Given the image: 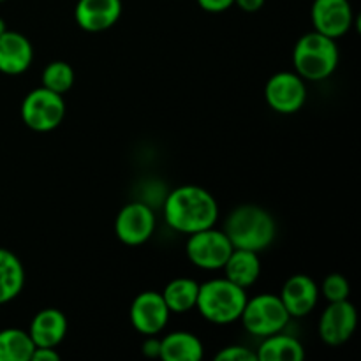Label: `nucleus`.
Returning a JSON list of instances; mask_svg holds the SVG:
<instances>
[{
  "label": "nucleus",
  "mask_w": 361,
  "mask_h": 361,
  "mask_svg": "<svg viewBox=\"0 0 361 361\" xmlns=\"http://www.w3.org/2000/svg\"><path fill=\"white\" fill-rule=\"evenodd\" d=\"M291 316L286 310L284 303L277 295H257L254 298H247L245 307L242 310L243 328L254 337H270V335L279 334L288 326Z\"/></svg>",
  "instance_id": "obj_5"
},
{
  "label": "nucleus",
  "mask_w": 361,
  "mask_h": 361,
  "mask_svg": "<svg viewBox=\"0 0 361 361\" xmlns=\"http://www.w3.org/2000/svg\"><path fill=\"white\" fill-rule=\"evenodd\" d=\"M222 231L235 249L263 252L277 236V222L259 204H240L228 215Z\"/></svg>",
  "instance_id": "obj_2"
},
{
  "label": "nucleus",
  "mask_w": 361,
  "mask_h": 361,
  "mask_svg": "<svg viewBox=\"0 0 361 361\" xmlns=\"http://www.w3.org/2000/svg\"><path fill=\"white\" fill-rule=\"evenodd\" d=\"M171 312L159 291H143L133 300L129 309V319L134 330L145 337L157 335L168 326Z\"/></svg>",
  "instance_id": "obj_11"
},
{
  "label": "nucleus",
  "mask_w": 361,
  "mask_h": 361,
  "mask_svg": "<svg viewBox=\"0 0 361 361\" xmlns=\"http://www.w3.org/2000/svg\"><path fill=\"white\" fill-rule=\"evenodd\" d=\"M35 345L21 328L0 330V361H30Z\"/></svg>",
  "instance_id": "obj_22"
},
{
  "label": "nucleus",
  "mask_w": 361,
  "mask_h": 361,
  "mask_svg": "<svg viewBox=\"0 0 361 361\" xmlns=\"http://www.w3.org/2000/svg\"><path fill=\"white\" fill-rule=\"evenodd\" d=\"M319 293H323L328 302H342V300H349L351 284L342 274H330L324 277Z\"/></svg>",
  "instance_id": "obj_24"
},
{
  "label": "nucleus",
  "mask_w": 361,
  "mask_h": 361,
  "mask_svg": "<svg viewBox=\"0 0 361 361\" xmlns=\"http://www.w3.org/2000/svg\"><path fill=\"white\" fill-rule=\"evenodd\" d=\"M256 355L257 361H302L305 358V349L298 338L279 331L263 338Z\"/></svg>",
  "instance_id": "obj_20"
},
{
  "label": "nucleus",
  "mask_w": 361,
  "mask_h": 361,
  "mask_svg": "<svg viewBox=\"0 0 361 361\" xmlns=\"http://www.w3.org/2000/svg\"><path fill=\"white\" fill-rule=\"evenodd\" d=\"M66 111L63 95L44 87L30 90L21 102V118L25 126L35 133L55 130L66 118Z\"/></svg>",
  "instance_id": "obj_6"
},
{
  "label": "nucleus",
  "mask_w": 361,
  "mask_h": 361,
  "mask_svg": "<svg viewBox=\"0 0 361 361\" xmlns=\"http://www.w3.org/2000/svg\"><path fill=\"white\" fill-rule=\"evenodd\" d=\"M143 355L148 356V358H159V355H161V341L155 338V335L147 337L143 344Z\"/></svg>",
  "instance_id": "obj_28"
},
{
  "label": "nucleus",
  "mask_w": 361,
  "mask_h": 361,
  "mask_svg": "<svg viewBox=\"0 0 361 361\" xmlns=\"http://www.w3.org/2000/svg\"><path fill=\"white\" fill-rule=\"evenodd\" d=\"M358 326V312L349 300L330 302L319 317V337L326 345L337 348L355 335Z\"/></svg>",
  "instance_id": "obj_10"
},
{
  "label": "nucleus",
  "mask_w": 361,
  "mask_h": 361,
  "mask_svg": "<svg viewBox=\"0 0 361 361\" xmlns=\"http://www.w3.org/2000/svg\"><path fill=\"white\" fill-rule=\"evenodd\" d=\"M122 0H78L74 20L85 32H104L122 16Z\"/></svg>",
  "instance_id": "obj_13"
},
{
  "label": "nucleus",
  "mask_w": 361,
  "mask_h": 361,
  "mask_svg": "<svg viewBox=\"0 0 361 361\" xmlns=\"http://www.w3.org/2000/svg\"><path fill=\"white\" fill-rule=\"evenodd\" d=\"M222 270H224V277L231 281L233 284L240 286L243 289H249L261 277L259 252H252V250L245 249H233Z\"/></svg>",
  "instance_id": "obj_17"
},
{
  "label": "nucleus",
  "mask_w": 361,
  "mask_h": 361,
  "mask_svg": "<svg viewBox=\"0 0 361 361\" xmlns=\"http://www.w3.org/2000/svg\"><path fill=\"white\" fill-rule=\"evenodd\" d=\"M267 104L281 115H293L307 102V85L302 76L291 71L275 73L264 87Z\"/></svg>",
  "instance_id": "obj_8"
},
{
  "label": "nucleus",
  "mask_w": 361,
  "mask_h": 361,
  "mask_svg": "<svg viewBox=\"0 0 361 361\" xmlns=\"http://www.w3.org/2000/svg\"><path fill=\"white\" fill-rule=\"evenodd\" d=\"M203 355V344L190 331H173L161 341L159 358L164 361H200Z\"/></svg>",
  "instance_id": "obj_19"
},
{
  "label": "nucleus",
  "mask_w": 361,
  "mask_h": 361,
  "mask_svg": "<svg viewBox=\"0 0 361 361\" xmlns=\"http://www.w3.org/2000/svg\"><path fill=\"white\" fill-rule=\"evenodd\" d=\"M0 2H4V0H0Z\"/></svg>",
  "instance_id": "obj_31"
},
{
  "label": "nucleus",
  "mask_w": 361,
  "mask_h": 361,
  "mask_svg": "<svg viewBox=\"0 0 361 361\" xmlns=\"http://www.w3.org/2000/svg\"><path fill=\"white\" fill-rule=\"evenodd\" d=\"M25 288V268L20 257L0 247V305L13 302Z\"/></svg>",
  "instance_id": "obj_18"
},
{
  "label": "nucleus",
  "mask_w": 361,
  "mask_h": 361,
  "mask_svg": "<svg viewBox=\"0 0 361 361\" xmlns=\"http://www.w3.org/2000/svg\"><path fill=\"white\" fill-rule=\"evenodd\" d=\"M155 231V214L148 204L133 201L122 207L115 219V235L123 245L147 243Z\"/></svg>",
  "instance_id": "obj_9"
},
{
  "label": "nucleus",
  "mask_w": 361,
  "mask_h": 361,
  "mask_svg": "<svg viewBox=\"0 0 361 361\" xmlns=\"http://www.w3.org/2000/svg\"><path fill=\"white\" fill-rule=\"evenodd\" d=\"M197 6L207 13H224L235 6V0H197Z\"/></svg>",
  "instance_id": "obj_26"
},
{
  "label": "nucleus",
  "mask_w": 361,
  "mask_h": 361,
  "mask_svg": "<svg viewBox=\"0 0 361 361\" xmlns=\"http://www.w3.org/2000/svg\"><path fill=\"white\" fill-rule=\"evenodd\" d=\"M34 60V48L28 37L14 30H6L0 35V73L18 76L28 71Z\"/></svg>",
  "instance_id": "obj_15"
},
{
  "label": "nucleus",
  "mask_w": 361,
  "mask_h": 361,
  "mask_svg": "<svg viewBox=\"0 0 361 361\" xmlns=\"http://www.w3.org/2000/svg\"><path fill=\"white\" fill-rule=\"evenodd\" d=\"M267 0H235V6H238L243 13H257L263 9Z\"/></svg>",
  "instance_id": "obj_29"
},
{
  "label": "nucleus",
  "mask_w": 361,
  "mask_h": 361,
  "mask_svg": "<svg viewBox=\"0 0 361 361\" xmlns=\"http://www.w3.org/2000/svg\"><path fill=\"white\" fill-rule=\"evenodd\" d=\"M233 243L229 242L228 235L224 231H219L215 228L203 229L189 235L185 245V254L190 263L196 268L207 271L222 270V267L228 261L229 254L233 252Z\"/></svg>",
  "instance_id": "obj_7"
},
{
  "label": "nucleus",
  "mask_w": 361,
  "mask_h": 361,
  "mask_svg": "<svg viewBox=\"0 0 361 361\" xmlns=\"http://www.w3.org/2000/svg\"><path fill=\"white\" fill-rule=\"evenodd\" d=\"M338 46L335 39L312 30L302 35L293 49L295 73L305 81H323L338 66Z\"/></svg>",
  "instance_id": "obj_4"
},
{
  "label": "nucleus",
  "mask_w": 361,
  "mask_h": 361,
  "mask_svg": "<svg viewBox=\"0 0 361 361\" xmlns=\"http://www.w3.org/2000/svg\"><path fill=\"white\" fill-rule=\"evenodd\" d=\"M27 331L35 348H56L67 335L66 314L59 309L39 310Z\"/></svg>",
  "instance_id": "obj_16"
},
{
  "label": "nucleus",
  "mask_w": 361,
  "mask_h": 361,
  "mask_svg": "<svg viewBox=\"0 0 361 361\" xmlns=\"http://www.w3.org/2000/svg\"><path fill=\"white\" fill-rule=\"evenodd\" d=\"M279 298L284 303L291 317H305L312 312L319 302V286L309 275H293L282 286Z\"/></svg>",
  "instance_id": "obj_14"
},
{
  "label": "nucleus",
  "mask_w": 361,
  "mask_h": 361,
  "mask_svg": "<svg viewBox=\"0 0 361 361\" xmlns=\"http://www.w3.org/2000/svg\"><path fill=\"white\" fill-rule=\"evenodd\" d=\"M60 355L56 348H35L30 361H59Z\"/></svg>",
  "instance_id": "obj_27"
},
{
  "label": "nucleus",
  "mask_w": 361,
  "mask_h": 361,
  "mask_svg": "<svg viewBox=\"0 0 361 361\" xmlns=\"http://www.w3.org/2000/svg\"><path fill=\"white\" fill-rule=\"evenodd\" d=\"M247 298V289L233 284L226 277L212 279L200 284L196 309L208 323L226 326L240 321Z\"/></svg>",
  "instance_id": "obj_3"
},
{
  "label": "nucleus",
  "mask_w": 361,
  "mask_h": 361,
  "mask_svg": "<svg viewBox=\"0 0 361 361\" xmlns=\"http://www.w3.org/2000/svg\"><path fill=\"white\" fill-rule=\"evenodd\" d=\"M42 87L48 90L63 95L73 88L74 85V69L63 60L49 62L42 71Z\"/></svg>",
  "instance_id": "obj_23"
},
{
  "label": "nucleus",
  "mask_w": 361,
  "mask_h": 361,
  "mask_svg": "<svg viewBox=\"0 0 361 361\" xmlns=\"http://www.w3.org/2000/svg\"><path fill=\"white\" fill-rule=\"evenodd\" d=\"M197 291H200V284L196 281L187 277H178L169 281L161 295L164 298L166 305H168L169 312L185 314L189 310L196 309Z\"/></svg>",
  "instance_id": "obj_21"
},
{
  "label": "nucleus",
  "mask_w": 361,
  "mask_h": 361,
  "mask_svg": "<svg viewBox=\"0 0 361 361\" xmlns=\"http://www.w3.org/2000/svg\"><path fill=\"white\" fill-rule=\"evenodd\" d=\"M314 30L337 41L351 30L355 13L349 0H314L310 9Z\"/></svg>",
  "instance_id": "obj_12"
},
{
  "label": "nucleus",
  "mask_w": 361,
  "mask_h": 361,
  "mask_svg": "<svg viewBox=\"0 0 361 361\" xmlns=\"http://www.w3.org/2000/svg\"><path fill=\"white\" fill-rule=\"evenodd\" d=\"M166 224L183 235L214 228L219 219V204L212 192L200 185H180L164 201Z\"/></svg>",
  "instance_id": "obj_1"
},
{
  "label": "nucleus",
  "mask_w": 361,
  "mask_h": 361,
  "mask_svg": "<svg viewBox=\"0 0 361 361\" xmlns=\"http://www.w3.org/2000/svg\"><path fill=\"white\" fill-rule=\"evenodd\" d=\"M215 361H257V355L245 345H228L215 355Z\"/></svg>",
  "instance_id": "obj_25"
},
{
  "label": "nucleus",
  "mask_w": 361,
  "mask_h": 361,
  "mask_svg": "<svg viewBox=\"0 0 361 361\" xmlns=\"http://www.w3.org/2000/svg\"><path fill=\"white\" fill-rule=\"evenodd\" d=\"M6 30H7V27H6V21H4L2 18H0V35H2L4 32H6Z\"/></svg>",
  "instance_id": "obj_30"
}]
</instances>
